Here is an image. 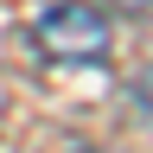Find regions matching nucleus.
Wrapping results in <instances>:
<instances>
[{"label":"nucleus","mask_w":153,"mask_h":153,"mask_svg":"<svg viewBox=\"0 0 153 153\" xmlns=\"http://www.w3.org/2000/svg\"><path fill=\"white\" fill-rule=\"evenodd\" d=\"M38 51L57 57V64H102L108 57V19L89 7V0H64V7H51L45 19L32 26Z\"/></svg>","instance_id":"nucleus-1"},{"label":"nucleus","mask_w":153,"mask_h":153,"mask_svg":"<svg viewBox=\"0 0 153 153\" xmlns=\"http://www.w3.org/2000/svg\"><path fill=\"white\" fill-rule=\"evenodd\" d=\"M121 7H153V0H121Z\"/></svg>","instance_id":"nucleus-2"}]
</instances>
